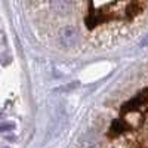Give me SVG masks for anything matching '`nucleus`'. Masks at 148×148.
Segmentation results:
<instances>
[{
    "instance_id": "f257e3e1",
    "label": "nucleus",
    "mask_w": 148,
    "mask_h": 148,
    "mask_svg": "<svg viewBox=\"0 0 148 148\" xmlns=\"http://www.w3.org/2000/svg\"><path fill=\"white\" fill-rule=\"evenodd\" d=\"M59 40L62 43V46H65V47L74 46L77 43V30L71 25L62 27L59 31Z\"/></svg>"
},
{
    "instance_id": "f03ea898",
    "label": "nucleus",
    "mask_w": 148,
    "mask_h": 148,
    "mask_svg": "<svg viewBox=\"0 0 148 148\" xmlns=\"http://www.w3.org/2000/svg\"><path fill=\"white\" fill-rule=\"evenodd\" d=\"M15 125L10 121H5V123H0V132H8V130H14Z\"/></svg>"
},
{
    "instance_id": "7ed1b4c3",
    "label": "nucleus",
    "mask_w": 148,
    "mask_h": 148,
    "mask_svg": "<svg viewBox=\"0 0 148 148\" xmlns=\"http://www.w3.org/2000/svg\"><path fill=\"white\" fill-rule=\"evenodd\" d=\"M123 129H125V125H123L121 120H116V121L113 123V126H111V130H116L117 133H119V132H123Z\"/></svg>"
},
{
    "instance_id": "20e7f679",
    "label": "nucleus",
    "mask_w": 148,
    "mask_h": 148,
    "mask_svg": "<svg viewBox=\"0 0 148 148\" xmlns=\"http://www.w3.org/2000/svg\"><path fill=\"white\" fill-rule=\"evenodd\" d=\"M139 45H141L142 47H147V46H148V33L144 36V39L141 40V43H139Z\"/></svg>"
}]
</instances>
